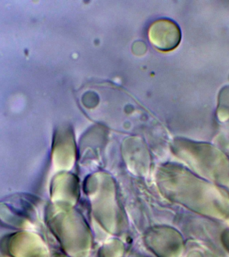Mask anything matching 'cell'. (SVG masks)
I'll list each match as a JSON object with an SVG mask.
<instances>
[{
    "instance_id": "cell-1",
    "label": "cell",
    "mask_w": 229,
    "mask_h": 257,
    "mask_svg": "<svg viewBox=\"0 0 229 257\" xmlns=\"http://www.w3.org/2000/svg\"><path fill=\"white\" fill-rule=\"evenodd\" d=\"M149 38L155 47L162 51H167L176 46L178 41V34L172 22L160 20L150 26Z\"/></svg>"
}]
</instances>
